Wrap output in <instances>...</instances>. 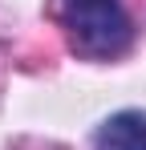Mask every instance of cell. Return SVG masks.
I'll list each match as a JSON object with an SVG mask.
<instances>
[{"mask_svg":"<svg viewBox=\"0 0 146 150\" xmlns=\"http://www.w3.org/2000/svg\"><path fill=\"white\" fill-rule=\"evenodd\" d=\"M53 16L65 28L73 53L89 61H110L134 41V25L122 0H53Z\"/></svg>","mask_w":146,"mask_h":150,"instance_id":"6da1fadb","label":"cell"},{"mask_svg":"<svg viewBox=\"0 0 146 150\" xmlns=\"http://www.w3.org/2000/svg\"><path fill=\"white\" fill-rule=\"evenodd\" d=\"M94 150H146V114H114L110 122H101L94 138Z\"/></svg>","mask_w":146,"mask_h":150,"instance_id":"7a4b0ae2","label":"cell"}]
</instances>
